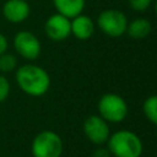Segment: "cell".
Instances as JSON below:
<instances>
[{
	"label": "cell",
	"instance_id": "52a82bcc",
	"mask_svg": "<svg viewBox=\"0 0 157 157\" xmlns=\"http://www.w3.org/2000/svg\"><path fill=\"white\" fill-rule=\"evenodd\" d=\"M83 134L94 145L107 144L110 129L108 121H105L101 115H90L83 121Z\"/></svg>",
	"mask_w": 157,
	"mask_h": 157
},
{
	"label": "cell",
	"instance_id": "ac0fdd59",
	"mask_svg": "<svg viewBox=\"0 0 157 157\" xmlns=\"http://www.w3.org/2000/svg\"><path fill=\"white\" fill-rule=\"evenodd\" d=\"M112 155H110V152H109V150L108 148H97V150H94V152H93V157H110Z\"/></svg>",
	"mask_w": 157,
	"mask_h": 157
},
{
	"label": "cell",
	"instance_id": "277c9868",
	"mask_svg": "<svg viewBox=\"0 0 157 157\" xmlns=\"http://www.w3.org/2000/svg\"><path fill=\"white\" fill-rule=\"evenodd\" d=\"M99 115L108 123H120L123 121L129 112L128 103L125 99L113 92L104 93L97 104Z\"/></svg>",
	"mask_w": 157,
	"mask_h": 157
},
{
	"label": "cell",
	"instance_id": "7c38bea8",
	"mask_svg": "<svg viewBox=\"0 0 157 157\" xmlns=\"http://www.w3.org/2000/svg\"><path fill=\"white\" fill-rule=\"evenodd\" d=\"M152 29V25L147 18L137 17L131 22H128L126 33L132 39H144L146 38Z\"/></svg>",
	"mask_w": 157,
	"mask_h": 157
},
{
	"label": "cell",
	"instance_id": "2e32d148",
	"mask_svg": "<svg viewBox=\"0 0 157 157\" xmlns=\"http://www.w3.org/2000/svg\"><path fill=\"white\" fill-rule=\"evenodd\" d=\"M128 1L130 4V7L134 11H139V12L147 10L152 2V0H128Z\"/></svg>",
	"mask_w": 157,
	"mask_h": 157
},
{
	"label": "cell",
	"instance_id": "8fae6325",
	"mask_svg": "<svg viewBox=\"0 0 157 157\" xmlns=\"http://www.w3.org/2000/svg\"><path fill=\"white\" fill-rule=\"evenodd\" d=\"M53 5L58 13L71 20L82 13L85 9V0H53Z\"/></svg>",
	"mask_w": 157,
	"mask_h": 157
},
{
	"label": "cell",
	"instance_id": "4fadbf2b",
	"mask_svg": "<svg viewBox=\"0 0 157 157\" xmlns=\"http://www.w3.org/2000/svg\"><path fill=\"white\" fill-rule=\"evenodd\" d=\"M142 112L152 124L157 125V94H152L144 101Z\"/></svg>",
	"mask_w": 157,
	"mask_h": 157
},
{
	"label": "cell",
	"instance_id": "5bb4252c",
	"mask_svg": "<svg viewBox=\"0 0 157 157\" xmlns=\"http://www.w3.org/2000/svg\"><path fill=\"white\" fill-rule=\"evenodd\" d=\"M17 69V59L13 54L11 53H2L0 55V72L2 74H9L15 71Z\"/></svg>",
	"mask_w": 157,
	"mask_h": 157
},
{
	"label": "cell",
	"instance_id": "9a60e30c",
	"mask_svg": "<svg viewBox=\"0 0 157 157\" xmlns=\"http://www.w3.org/2000/svg\"><path fill=\"white\" fill-rule=\"evenodd\" d=\"M10 90H11V86H10L9 78L5 75L0 74V103L5 102L7 99V97L10 94Z\"/></svg>",
	"mask_w": 157,
	"mask_h": 157
},
{
	"label": "cell",
	"instance_id": "3957f363",
	"mask_svg": "<svg viewBox=\"0 0 157 157\" xmlns=\"http://www.w3.org/2000/svg\"><path fill=\"white\" fill-rule=\"evenodd\" d=\"M63 140L53 130L39 131L32 141L31 152L33 157H61Z\"/></svg>",
	"mask_w": 157,
	"mask_h": 157
},
{
	"label": "cell",
	"instance_id": "30bf717a",
	"mask_svg": "<svg viewBox=\"0 0 157 157\" xmlns=\"http://www.w3.org/2000/svg\"><path fill=\"white\" fill-rule=\"evenodd\" d=\"M71 21V34L80 39V40H86L92 37L94 33V22L92 21L91 17L86 15H77Z\"/></svg>",
	"mask_w": 157,
	"mask_h": 157
},
{
	"label": "cell",
	"instance_id": "7a4b0ae2",
	"mask_svg": "<svg viewBox=\"0 0 157 157\" xmlns=\"http://www.w3.org/2000/svg\"><path fill=\"white\" fill-rule=\"evenodd\" d=\"M108 150L113 157H140L144 151L141 139L130 130H118L109 135Z\"/></svg>",
	"mask_w": 157,
	"mask_h": 157
},
{
	"label": "cell",
	"instance_id": "d6986e66",
	"mask_svg": "<svg viewBox=\"0 0 157 157\" xmlns=\"http://www.w3.org/2000/svg\"><path fill=\"white\" fill-rule=\"evenodd\" d=\"M155 11H156V13H157V0H156V2H155Z\"/></svg>",
	"mask_w": 157,
	"mask_h": 157
},
{
	"label": "cell",
	"instance_id": "9c48e42d",
	"mask_svg": "<svg viewBox=\"0 0 157 157\" xmlns=\"http://www.w3.org/2000/svg\"><path fill=\"white\" fill-rule=\"evenodd\" d=\"M1 13L11 23H21L29 17L31 6L26 0H6L2 4Z\"/></svg>",
	"mask_w": 157,
	"mask_h": 157
},
{
	"label": "cell",
	"instance_id": "8992f818",
	"mask_svg": "<svg viewBox=\"0 0 157 157\" xmlns=\"http://www.w3.org/2000/svg\"><path fill=\"white\" fill-rule=\"evenodd\" d=\"M12 45L15 52L26 60H36L42 52L40 40L31 31H18L13 39Z\"/></svg>",
	"mask_w": 157,
	"mask_h": 157
},
{
	"label": "cell",
	"instance_id": "ba28073f",
	"mask_svg": "<svg viewBox=\"0 0 157 157\" xmlns=\"http://www.w3.org/2000/svg\"><path fill=\"white\" fill-rule=\"evenodd\" d=\"M44 32L52 40H64L71 34V21L70 18L55 12L47 18Z\"/></svg>",
	"mask_w": 157,
	"mask_h": 157
},
{
	"label": "cell",
	"instance_id": "5b68a950",
	"mask_svg": "<svg viewBox=\"0 0 157 157\" xmlns=\"http://www.w3.org/2000/svg\"><path fill=\"white\" fill-rule=\"evenodd\" d=\"M97 25L98 28L108 37L118 38L126 33L128 18L123 11L117 9H108L98 15Z\"/></svg>",
	"mask_w": 157,
	"mask_h": 157
},
{
	"label": "cell",
	"instance_id": "6da1fadb",
	"mask_svg": "<svg viewBox=\"0 0 157 157\" xmlns=\"http://www.w3.org/2000/svg\"><path fill=\"white\" fill-rule=\"evenodd\" d=\"M15 80L18 88L31 97L44 96L50 87V76L48 71L36 64H25L17 67Z\"/></svg>",
	"mask_w": 157,
	"mask_h": 157
},
{
	"label": "cell",
	"instance_id": "e0dca14e",
	"mask_svg": "<svg viewBox=\"0 0 157 157\" xmlns=\"http://www.w3.org/2000/svg\"><path fill=\"white\" fill-rule=\"evenodd\" d=\"M7 48H9V42H7V38L5 37V34H2L0 32V55L5 52H7Z\"/></svg>",
	"mask_w": 157,
	"mask_h": 157
}]
</instances>
